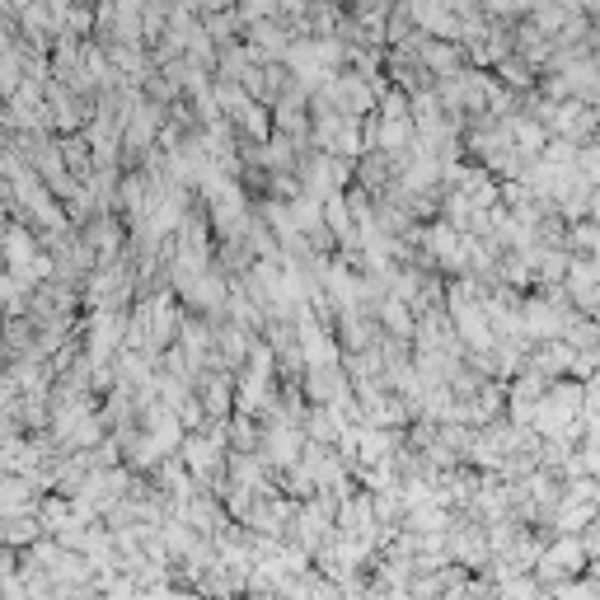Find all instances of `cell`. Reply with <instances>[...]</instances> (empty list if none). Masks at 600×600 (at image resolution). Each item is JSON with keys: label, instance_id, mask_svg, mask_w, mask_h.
<instances>
[{"label": "cell", "instance_id": "obj_2", "mask_svg": "<svg viewBox=\"0 0 600 600\" xmlns=\"http://www.w3.org/2000/svg\"><path fill=\"white\" fill-rule=\"evenodd\" d=\"M507 600H535V587H530V581H516V587L507 591Z\"/></svg>", "mask_w": 600, "mask_h": 600}, {"label": "cell", "instance_id": "obj_1", "mask_svg": "<svg viewBox=\"0 0 600 600\" xmlns=\"http://www.w3.org/2000/svg\"><path fill=\"white\" fill-rule=\"evenodd\" d=\"M581 563H587V549H581L577 540H563V544H554V549L540 558V577H544V581L572 577V572H581Z\"/></svg>", "mask_w": 600, "mask_h": 600}, {"label": "cell", "instance_id": "obj_3", "mask_svg": "<svg viewBox=\"0 0 600 600\" xmlns=\"http://www.w3.org/2000/svg\"><path fill=\"white\" fill-rule=\"evenodd\" d=\"M596 596H600V591H591V587H568L558 600H596Z\"/></svg>", "mask_w": 600, "mask_h": 600}]
</instances>
